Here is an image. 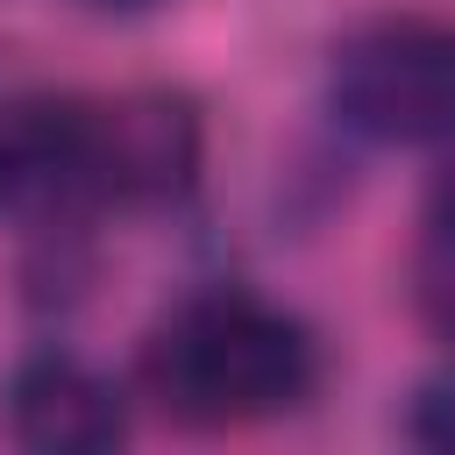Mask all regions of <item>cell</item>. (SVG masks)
Segmentation results:
<instances>
[{
    "label": "cell",
    "instance_id": "7",
    "mask_svg": "<svg viewBox=\"0 0 455 455\" xmlns=\"http://www.w3.org/2000/svg\"><path fill=\"white\" fill-rule=\"evenodd\" d=\"M405 434L419 448H455V370H441V377L419 384V398L405 412Z\"/></svg>",
    "mask_w": 455,
    "mask_h": 455
},
{
    "label": "cell",
    "instance_id": "2",
    "mask_svg": "<svg viewBox=\"0 0 455 455\" xmlns=\"http://www.w3.org/2000/svg\"><path fill=\"white\" fill-rule=\"evenodd\" d=\"M327 107L384 149H455V21L377 14L327 57Z\"/></svg>",
    "mask_w": 455,
    "mask_h": 455
},
{
    "label": "cell",
    "instance_id": "4",
    "mask_svg": "<svg viewBox=\"0 0 455 455\" xmlns=\"http://www.w3.org/2000/svg\"><path fill=\"white\" fill-rule=\"evenodd\" d=\"M7 434L28 455H100L128 434V412H121V391L92 363L43 348L7 384Z\"/></svg>",
    "mask_w": 455,
    "mask_h": 455
},
{
    "label": "cell",
    "instance_id": "8",
    "mask_svg": "<svg viewBox=\"0 0 455 455\" xmlns=\"http://www.w3.org/2000/svg\"><path fill=\"white\" fill-rule=\"evenodd\" d=\"M100 7H156V0H100Z\"/></svg>",
    "mask_w": 455,
    "mask_h": 455
},
{
    "label": "cell",
    "instance_id": "5",
    "mask_svg": "<svg viewBox=\"0 0 455 455\" xmlns=\"http://www.w3.org/2000/svg\"><path fill=\"white\" fill-rule=\"evenodd\" d=\"M199 171V121L178 92H135L100 107V178L114 206H164Z\"/></svg>",
    "mask_w": 455,
    "mask_h": 455
},
{
    "label": "cell",
    "instance_id": "1",
    "mask_svg": "<svg viewBox=\"0 0 455 455\" xmlns=\"http://www.w3.org/2000/svg\"><path fill=\"white\" fill-rule=\"evenodd\" d=\"M313 377H320L313 334L249 291L185 299L142 348L149 398L185 427L277 419L313 391Z\"/></svg>",
    "mask_w": 455,
    "mask_h": 455
},
{
    "label": "cell",
    "instance_id": "3",
    "mask_svg": "<svg viewBox=\"0 0 455 455\" xmlns=\"http://www.w3.org/2000/svg\"><path fill=\"white\" fill-rule=\"evenodd\" d=\"M107 199L100 178V107L85 100H14L0 107V220L21 235H57Z\"/></svg>",
    "mask_w": 455,
    "mask_h": 455
},
{
    "label": "cell",
    "instance_id": "6",
    "mask_svg": "<svg viewBox=\"0 0 455 455\" xmlns=\"http://www.w3.org/2000/svg\"><path fill=\"white\" fill-rule=\"evenodd\" d=\"M412 306L419 320L455 348V149L427 192V213H419V242H412Z\"/></svg>",
    "mask_w": 455,
    "mask_h": 455
}]
</instances>
